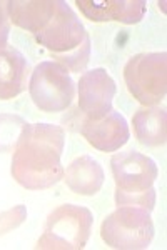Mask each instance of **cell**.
<instances>
[{
  "label": "cell",
  "instance_id": "obj_1",
  "mask_svg": "<svg viewBox=\"0 0 167 250\" xmlns=\"http://www.w3.org/2000/svg\"><path fill=\"white\" fill-rule=\"evenodd\" d=\"M65 132L54 124H27L12 157V177L27 190H44L64 177Z\"/></svg>",
  "mask_w": 167,
  "mask_h": 250
},
{
  "label": "cell",
  "instance_id": "obj_2",
  "mask_svg": "<svg viewBox=\"0 0 167 250\" xmlns=\"http://www.w3.org/2000/svg\"><path fill=\"white\" fill-rule=\"evenodd\" d=\"M94 224L92 212L74 204H64L47 217L44 233L35 249L82 250L87 245Z\"/></svg>",
  "mask_w": 167,
  "mask_h": 250
},
{
  "label": "cell",
  "instance_id": "obj_3",
  "mask_svg": "<svg viewBox=\"0 0 167 250\" xmlns=\"http://www.w3.org/2000/svg\"><path fill=\"white\" fill-rule=\"evenodd\" d=\"M100 237L109 247L120 250L147 249L154 239L150 212L134 205H120L100 225Z\"/></svg>",
  "mask_w": 167,
  "mask_h": 250
},
{
  "label": "cell",
  "instance_id": "obj_4",
  "mask_svg": "<svg viewBox=\"0 0 167 250\" xmlns=\"http://www.w3.org/2000/svg\"><path fill=\"white\" fill-rule=\"evenodd\" d=\"M166 52H144L132 55L124 67V80L134 99L145 107H154L167 90Z\"/></svg>",
  "mask_w": 167,
  "mask_h": 250
},
{
  "label": "cell",
  "instance_id": "obj_5",
  "mask_svg": "<svg viewBox=\"0 0 167 250\" xmlns=\"http://www.w3.org/2000/svg\"><path fill=\"white\" fill-rule=\"evenodd\" d=\"M28 94L32 102L42 112H62L74 102L75 85L67 68L52 60H46L32 72Z\"/></svg>",
  "mask_w": 167,
  "mask_h": 250
},
{
  "label": "cell",
  "instance_id": "obj_6",
  "mask_svg": "<svg viewBox=\"0 0 167 250\" xmlns=\"http://www.w3.org/2000/svg\"><path fill=\"white\" fill-rule=\"evenodd\" d=\"M111 168L116 193H142L154 187L159 168L150 157L136 150L119 152L112 157Z\"/></svg>",
  "mask_w": 167,
  "mask_h": 250
},
{
  "label": "cell",
  "instance_id": "obj_7",
  "mask_svg": "<svg viewBox=\"0 0 167 250\" xmlns=\"http://www.w3.org/2000/svg\"><path fill=\"white\" fill-rule=\"evenodd\" d=\"M85 37H87V32L82 22L75 15V12L62 0H59L54 17L48 20V23L39 34H35V40L40 45L54 52V55L74 50L84 42Z\"/></svg>",
  "mask_w": 167,
  "mask_h": 250
},
{
  "label": "cell",
  "instance_id": "obj_8",
  "mask_svg": "<svg viewBox=\"0 0 167 250\" xmlns=\"http://www.w3.org/2000/svg\"><path fill=\"white\" fill-rule=\"evenodd\" d=\"M116 82L105 68H92L79 80V107L91 120L102 119L112 110Z\"/></svg>",
  "mask_w": 167,
  "mask_h": 250
},
{
  "label": "cell",
  "instance_id": "obj_9",
  "mask_svg": "<svg viewBox=\"0 0 167 250\" xmlns=\"http://www.w3.org/2000/svg\"><path fill=\"white\" fill-rule=\"evenodd\" d=\"M80 134L94 148L100 152H116L129 140V125L120 112L111 110L99 120L85 119Z\"/></svg>",
  "mask_w": 167,
  "mask_h": 250
},
{
  "label": "cell",
  "instance_id": "obj_10",
  "mask_svg": "<svg viewBox=\"0 0 167 250\" xmlns=\"http://www.w3.org/2000/svg\"><path fill=\"white\" fill-rule=\"evenodd\" d=\"M75 5L92 22L137 23L145 14L144 0H77Z\"/></svg>",
  "mask_w": 167,
  "mask_h": 250
},
{
  "label": "cell",
  "instance_id": "obj_11",
  "mask_svg": "<svg viewBox=\"0 0 167 250\" xmlns=\"http://www.w3.org/2000/svg\"><path fill=\"white\" fill-rule=\"evenodd\" d=\"M59 0H12L7 2V15L20 29L39 34L54 17Z\"/></svg>",
  "mask_w": 167,
  "mask_h": 250
},
{
  "label": "cell",
  "instance_id": "obj_12",
  "mask_svg": "<svg viewBox=\"0 0 167 250\" xmlns=\"http://www.w3.org/2000/svg\"><path fill=\"white\" fill-rule=\"evenodd\" d=\"M28 67L27 59L15 48L0 50V100H10L27 90Z\"/></svg>",
  "mask_w": 167,
  "mask_h": 250
},
{
  "label": "cell",
  "instance_id": "obj_13",
  "mask_svg": "<svg viewBox=\"0 0 167 250\" xmlns=\"http://www.w3.org/2000/svg\"><path fill=\"white\" fill-rule=\"evenodd\" d=\"M67 187L79 195H95L104 185V168L91 155H82L75 159L64 170Z\"/></svg>",
  "mask_w": 167,
  "mask_h": 250
},
{
  "label": "cell",
  "instance_id": "obj_14",
  "mask_svg": "<svg viewBox=\"0 0 167 250\" xmlns=\"http://www.w3.org/2000/svg\"><path fill=\"white\" fill-rule=\"evenodd\" d=\"M132 127L137 140L145 147H161L166 144V110L161 107H145L132 117Z\"/></svg>",
  "mask_w": 167,
  "mask_h": 250
},
{
  "label": "cell",
  "instance_id": "obj_15",
  "mask_svg": "<svg viewBox=\"0 0 167 250\" xmlns=\"http://www.w3.org/2000/svg\"><path fill=\"white\" fill-rule=\"evenodd\" d=\"M25 125L27 122L19 115H12V114L0 115V152L14 150Z\"/></svg>",
  "mask_w": 167,
  "mask_h": 250
},
{
  "label": "cell",
  "instance_id": "obj_16",
  "mask_svg": "<svg viewBox=\"0 0 167 250\" xmlns=\"http://www.w3.org/2000/svg\"><path fill=\"white\" fill-rule=\"evenodd\" d=\"M89 55H91V39H89V35H87L84 42L77 48H74V50H71V52H65V54L55 55V59H57V63H60V65L64 68H67L69 72H80L87 65Z\"/></svg>",
  "mask_w": 167,
  "mask_h": 250
},
{
  "label": "cell",
  "instance_id": "obj_17",
  "mask_svg": "<svg viewBox=\"0 0 167 250\" xmlns=\"http://www.w3.org/2000/svg\"><path fill=\"white\" fill-rule=\"evenodd\" d=\"M116 204L117 207L134 205V207H141L150 212L156 205V188L152 187L150 190L142 193H116Z\"/></svg>",
  "mask_w": 167,
  "mask_h": 250
},
{
  "label": "cell",
  "instance_id": "obj_18",
  "mask_svg": "<svg viewBox=\"0 0 167 250\" xmlns=\"http://www.w3.org/2000/svg\"><path fill=\"white\" fill-rule=\"evenodd\" d=\"M27 220L25 205H15L9 210L0 213V237L12 232L14 229L20 227Z\"/></svg>",
  "mask_w": 167,
  "mask_h": 250
},
{
  "label": "cell",
  "instance_id": "obj_19",
  "mask_svg": "<svg viewBox=\"0 0 167 250\" xmlns=\"http://www.w3.org/2000/svg\"><path fill=\"white\" fill-rule=\"evenodd\" d=\"M10 32V22L7 15V2H0V50H3L7 45Z\"/></svg>",
  "mask_w": 167,
  "mask_h": 250
}]
</instances>
